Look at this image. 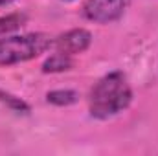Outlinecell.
Wrapping results in <instances>:
<instances>
[{
    "label": "cell",
    "mask_w": 158,
    "mask_h": 156,
    "mask_svg": "<svg viewBox=\"0 0 158 156\" xmlns=\"http://www.w3.org/2000/svg\"><path fill=\"white\" fill-rule=\"evenodd\" d=\"M132 101V92L123 74L112 72L101 77L90 92V116L107 119L125 110Z\"/></svg>",
    "instance_id": "1"
},
{
    "label": "cell",
    "mask_w": 158,
    "mask_h": 156,
    "mask_svg": "<svg viewBox=\"0 0 158 156\" xmlns=\"http://www.w3.org/2000/svg\"><path fill=\"white\" fill-rule=\"evenodd\" d=\"M53 46V39L46 33L17 35L0 40V66H9L39 57Z\"/></svg>",
    "instance_id": "2"
},
{
    "label": "cell",
    "mask_w": 158,
    "mask_h": 156,
    "mask_svg": "<svg viewBox=\"0 0 158 156\" xmlns=\"http://www.w3.org/2000/svg\"><path fill=\"white\" fill-rule=\"evenodd\" d=\"M129 0H86L83 6V13L88 20L107 24L118 20L123 15Z\"/></svg>",
    "instance_id": "3"
},
{
    "label": "cell",
    "mask_w": 158,
    "mask_h": 156,
    "mask_svg": "<svg viewBox=\"0 0 158 156\" xmlns=\"http://www.w3.org/2000/svg\"><path fill=\"white\" fill-rule=\"evenodd\" d=\"M92 42V35L90 31L77 28V30H70L63 35H59L57 39H53V48L55 51L66 53V55H76L85 51Z\"/></svg>",
    "instance_id": "4"
},
{
    "label": "cell",
    "mask_w": 158,
    "mask_h": 156,
    "mask_svg": "<svg viewBox=\"0 0 158 156\" xmlns=\"http://www.w3.org/2000/svg\"><path fill=\"white\" fill-rule=\"evenodd\" d=\"M72 68V55L55 51L53 55H50V59L44 61L42 64V72L44 74H57V72H64Z\"/></svg>",
    "instance_id": "5"
},
{
    "label": "cell",
    "mask_w": 158,
    "mask_h": 156,
    "mask_svg": "<svg viewBox=\"0 0 158 156\" xmlns=\"http://www.w3.org/2000/svg\"><path fill=\"white\" fill-rule=\"evenodd\" d=\"M77 97H79L77 92H74V90H52V92H48V96H46L48 103L59 105V107L72 105V103L77 101Z\"/></svg>",
    "instance_id": "6"
},
{
    "label": "cell",
    "mask_w": 158,
    "mask_h": 156,
    "mask_svg": "<svg viewBox=\"0 0 158 156\" xmlns=\"http://www.w3.org/2000/svg\"><path fill=\"white\" fill-rule=\"evenodd\" d=\"M26 17L20 15V13H13V15H7V17H2L0 18V39L6 37L7 33H13L15 30H19L22 24H24Z\"/></svg>",
    "instance_id": "7"
},
{
    "label": "cell",
    "mask_w": 158,
    "mask_h": 156,
    "mask_svg": "<svg viewBox=\"0 0 158 156\" xmlns=\"http://www.w3.org/2000/svg\"><path fill=\"white\" fill-rule=\"evenodd\" d=\"M0 97H2V101L4 103H9L11 107H15L17 110H24V112H28L30 109H28V105L24 103V101H20V99H17V97H13V96H9V94H2L0 92Z\"/></svg>",
    "instance_id": "8"
},
{
    "label": "cell",
    "mask_w": 158,
    "mask_h": 156,
    "mask_svg": "<svg viewBox=\"0 0 158 156\" xmlns=\"http://www.w3.org/2000/svg\"><path fill=\"white\" fill-rule=\"evenodd\" d=\"M11 2H15V0H0V6H7V4H11Z\"/></svg>",
    "instance_id": "9"
}]
</instances>
